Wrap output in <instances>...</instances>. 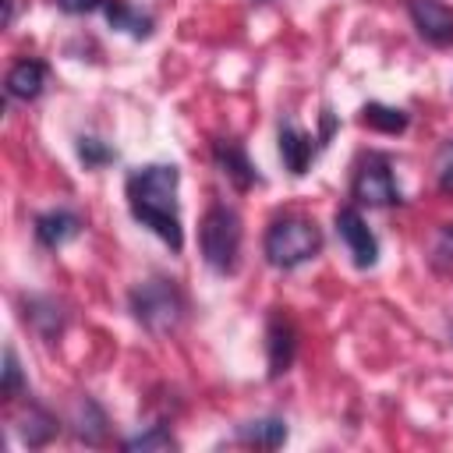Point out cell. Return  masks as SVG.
<instances>
[{"mask_svg":"<svg viewBox=\"0 0 453 453\" xmlns=\"http://www.w3.org/2000/svg\"><path fill=\"white\" fill-rule=\"evenodd\" d=\"M64 14H92V11H103L106 0H53Z\"/></svg>","mask_w":453,"mask_h":453,"instance_id":"24","label":"cell"},{"mask_svg":"<svg viewBox=\"0 0 453 453\" xmlns=\"http://www.w3.org/2000/svg\"><path fill=\"white\" fill-rule=\"evenodd\" d=\"M361 124L372 127V131H382V134H400V131H407L411 117H407V110H400V106L368 103V106H361Z\"/></svg>","mask_w":453,"mask_h":453,"instance_id":"18","label":"cell"},{"mask_svg":"<svg viewBox=\"0 0 453 453\" xmlns=\"http://www.w3.org/2000/svg\"><path fill=\"white\" fill-rule=\"evenodd\" d=\"M32 234L42 248L57 251L64 248L67 241H74L81 234V216L74 209H50V212H39L35 223H32Z\"/></svg>","mask_w":453,"mask_h":453,"instance_id":"11","label":"cell"},{"mask_svg":"<svg viewBox=\"0 0 453 453\" xmlns=\"http://www.w3.org/2000/svg\"><path fill=\"white\" fill-rule=\"evenodd\" d=\"M57 432H60V421H57L42 403H28V411L18 418V435H21V442L32 446V449L46 446Z\"/></svg>","mask_w":453,"mask_h":453,"instance_id":"15","label":"cell"},{"mask_svg":"<svg viewBox=\"0 0 453 453\" xmlns=\"http://www.w3.org/2000/svg\"><path fill=\"white\" fill-rule=\"evenodd\" d=\"M71 425H74V435L85 442V446H99L106 439V411L92 400V396H78L74 400V414H71Z\"/></svg>","mask_w":453,"mask_h":453,"instance_id":"14","label":"cell"},{"mask_svg":"<svg viewBox=\"0 0 453 453\" xmlns=\"http://www.w3.org/2000/svg\"><path fill=\"white\" fill-rule=\"evenodd\" d=\"M212 163L219 166V173L237 191H248V188H255L262 180L255 163H251V156H248V149H244V142H237V138H216L212 142Z\"/></svg>","mask_w":453,"mask_h":453,"instance_id":"9","label":"cell"},{"mask_svg":"<svg viewBox=\"0 0 453 453\" xmlns=\"http://www.w3.org/2000/svg\"><path fill=\"white\" fill-rule=\"evenodd\" d=\"M407 14L428 46H453V11L442 0H407Z\"/></svg>","mask_w":453,"mask_h":453,"instance_id":"8","label":"cell"},{"mask_svg":"<svg viewBox=\"0 0 453 453\" xmlns=\"http://www.w3.org/2000/svg\"><path fill=\"white\" fill-rule=\"evenodd\" d=\"M319 149H322L319 138H311L308 131H301L294 120H283L280 124V159H283V166L294 177L308 173V166H311V159H315Z\"/></svg>","mask_w":453,"mask_h":453,"instance_id":"10","label":"cell"},{"mask_svg":"<svg viewBox=\"0 0 453 453\" xmlns=\"http://www.w3.org/2000/svg\"><path fill=\"white\" fill-rule=\"evenodd\" d=\"M350 198H354V205H368V209H386V205L400 202V184H396L389 156H382V152L361 156V163L350 177Z\"/></svg>","mask_w":453,"mask_h":453,"instance_id":"5","label":"cell"},{"mask_svg":"<svg viewBox=\"0 0 453 453\" xmlns=\"http://www.w3.org/2000/svg\"><path fill=\"white\" fill-rule=\"evenodd\" d=\"M336 234L347 244V251H350L357 269H368V265L379 262V237L372 234V226H368V219L361 216L357 205L336 209Z\"/></svg>","mask_w":453,"mask_h":453,"instance_id":"6","label":"cell"},{"mask_svg":"<svg viewBox=\"0 0 453 453\" xmlns=\"http://www.w3.org/2000/svg\"><path fill=\"white\" fill-rule=\"evenodd\" d=\"M131 315L138 319V326L152 336H166L184 322L188 301L184 290L177 287V280L170 276H149L131 290Z\"/></svg>","mask_w":453,"mask_h":453,"instance_id":"3","label":"cell"},{"mask_svg":"<svg viewBox=\"0 0 453 453\" xmlns=\"http://www.w3.org/2000/svg\"><path fill=\"white\" fill-rule=\"evenodd\" d=\"M177 188H180V170L173 163H145V166L131 170L127 180H124V195H127L131 216L145 230H152L170 251L184 248Z\"/></svg>","mask_w":453,"mask_h":453,"instance_id":"1","label":"cell"},{"mask_svg":"<svg viewBox=\"0 0 453 453\" xmlns=\"http://www.w3.org/2000/svg\"><path fill=\"white\" fill-rule=\"evenodd\" d=\"M124 449H142V453H149V449H177V435L170 432L166 421H156L145 432H138L134 439H127Z\"/></svg>","mask_w":453,"mask_h":453,"instance_id":"19","label":"cell"},{"mask_svg":"<svg viewBox=\"0 0 453 453\" xmlns=\"http://www.w3.org/2000/svg\"><path fill=\"white\" fill-rule=\"evenodd\" d=\"M244 446H258V449H280L287 442V421L283 418H255L237 425L234 432Z\"/></svg>","mask_w":453,"mask_h":453,"instance_id":"16","label":"cell"},{"mask_svg":"<svg viewBox=\"0 0 453 453\" xmlns=\"http://www.w3.org/2000/svg\"><path fill=\"white\" fill-rule=\"evenodd\" d=\"M25 311V322L42 336V340H57L60 333H64V322H67V315L60 311V304L57 301H50V297H25V304H21Z\"/></svg>","mask_w":453,"mask_h":453,"instance_id":"13","label":"cell"},{"mask_svg":"<svg viewBox=\"0 0 453 453\" xmlns=\"http://www.w3.org/2000/svg\"><path fill=\"white\" fill-rule=\"evenodd\" d=\"M265 357H269V379H280L290 372L297 357V326L287 315V308H273L265 322Z\"/></svg>","mask_w":453,"mask_h":453,"instance_id":"7","label":"cell"},{"mask_svg":"<svg viewBox=\"0 0 453 453\" xmlns=\"http://www.w3.org/2000/svg\"><path fill=\"white\" fill-rule=\"evenodd\" d=\"M428 258H432L435 269H453V223H442V226H439Z\"/></svg>","mask_w":453,"mask_h":453,"instance_id":"22","label":"cell"},{"mask_svg":"<svg viewBox=\"0 0 453 453\" xmlns=\"http://www.w3.org/2000/svg\"><path fill=\"white\" fill-rule=\"evenodd\" d=\"M435 177H439V191L442 195H453V138H446V145L439 149Z\"/></svg>","mask_w":453,"mask_h":453,"instance_id":"23","label":"cell"},{"mask_svg":"<svg viewBox=\"0 0 453 453\" xmlns=\"http://www.w3.org/2000/svg\"><path fill=\"white\" fill-rule=\"evenodd\" d=\"M78 159L88 166V170H99V166H106V163H113L117 159V149H110L103 138H96V134H81L78 138Z\"/></svg>","mask_w":453,"mask_h":453,"instance_id":"21","label":"cell"},{"mask_svg":"<svg viewBox=\"0 0 453 453\" xmlns=\"http://www.w3.org/2000/svg\"><path fill=\"white\" fill-rule=\"evenodd\" d=\"M0 393H4V400H7V403H14L18 396H25V393H28V382H25V375H21V365H18L14 347H7V350H4V382H0Z\"/></svg>","mask_w":453,"mask_h":453,"instance_id":"20","label":"cell"},{"mask_svg":"<svg viewBox=\"0 0 453 453\" xmlns=\"http://www.w3.org/2000/svg\"><path fill=\"white\" fill-rule=\"evenodd\" d=\"M103 14H106V21L117 28V32H127V35H134V39H149L152 35V18L149 14H142L134 4H127V0H106L103 4Z\"/></svg>","mask_w":453,"mask_h":453,"instance_id":"17","label":"cell"},{"mask_svg":"<svg viewBox=\"0 0 453 453\" xmlns=\"http://www.w3.org/2000/svg\"><path fill=\"white\" fill-rule=\"evenodd\" d=\"M241 241H244L241 216L223 202H212L198 223V251H202L205 265L219 276H230L241 258Z\"/></svg>","mask_w":453,"mask_h":453,"instance_id":"4","label":"cell"},{"mask_svg":"<svg viewBox=\"0 0 453 453\" xmlns=\"http://www.w3.org/2000/svg\"><path fill=\"white\" fill-rule=\"evenodd\" d=\"M14 25V0H4V28Z\"/></svg>","mask_w":453,"mask_h":453,"instance_id":"25","label":"cell"},{"mask_svg":"<svg viewBox=\"0 0 453 453\" xmlns=\"http://www.w3.org/2000/svg\"><path fill=\"white\" fill-rule=\"evenodd\" d=\"M46 88V64L35 57H21L18 64H11L7 78H4V92L18 103H32L39 99Z\"/></svg>","mask_w":453,"mask_h":453,"instance_id":"12","label":"cell"},{"mask_svg":"<svg viewBox=\"0 0 453 453\" xmlns=\"http://www.w3.org/2000/svg\"><path fill=\"white\" fill-rule=\"evenodd\" d=\"M262 251H265V262L276 265V269H297L304 262H311L319 251H322V230L311 216H301V212H283L276 216L269 226H265V237H262Z\"/></svg>","mask_w":453,"mask_h":453,"instance_id":"2","label":"cell"}]
</instances>
